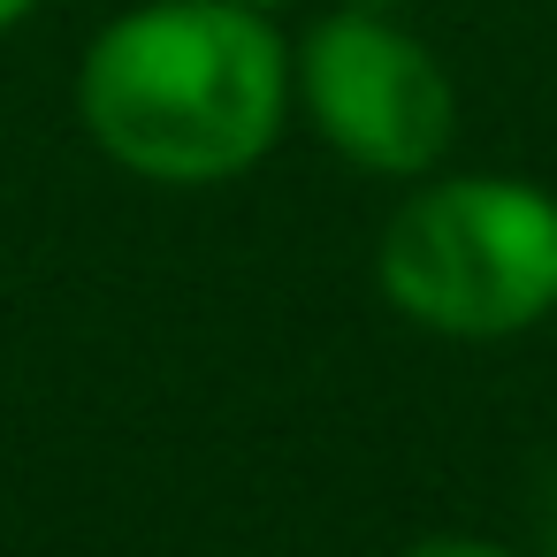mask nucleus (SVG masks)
I'll list each match as a JSON object with an SVG mask.
<instances>
[{"label":"nucleus","mask_w":557,"mask_h":557,"mask_svg":"<svg viewBox=\"0 0 557 557\" xmlns=\"http://www.w3.org/2000/svg\"><path fill=\"white\" fill-rule=\"evenodd\" d=\"M245 9H268V16H283V9H306V0H245Z\"/></svg>","instance_id":"0eeeda50"},{"label":"nucleus","mask_w":557,"mask_h":557,"mask_svg":"<svg viewBox=\"0 0 557 557\" xmlns=\"http://www.w3.org/2000/svg\"><path fill=\"white\" fill-rule=\"evenodd\" d=\"M397 557H519V549H504V542H488V534H428V542H412V549H397Z\"/></svg>","instance_id":"20e7f679"},{"label":"nucleus","mask_w":557,"mask_h":557,"mask_svg":"<svg viewBox=\"0 0 557 557\" xmlns=\"http://www.w3.org/2000/svg\"><path fill=\"white\" fill-rule=\"evenodd\" d=\"M39 9H47V0H0V32H16V24L39 16Z\"/></svg>","instance_id":"39448f33"},{"label":"nucleus","mask_w":557,"mask_h":557,"mask_svg":"<svg viewBox=\"0 0 557 557\" xmlns=\"http://www.w3.org/2000/svg\"><path fill=\"white\" fill-rule=\"evenodd\" d=\"M374 275L428 336H527L557 313V199L527 176H428L389 214Z\"/></svg>","instance_id":"f03ea898"},{"label":"nucleus","mask_w":557,"mask_h":557,"mask_svg":"<svg viewBox=\"0 0 557 557\" xmlns=\"http://www.w3.org/2000/svg\"><path fill=\"white\" fill-rule=\"evenodd\" d=\"M542 542H549V557H557V488H549V519H542Z\"/></svg>","instance_id":"423d86ee"},{"label":"nucleus","mask_w":557,"mask_h":557,"mask_svg":"<svg viewBox=\"0 0 557 557\" xmlns=\"http://www.w3.org/2000/svg\"><path fill=\"white\" fill-rule=\"evenodd\" d=\"M290 100L321 146L367 176H428L458 138V92L428 39L382 9H336L290 47Z\"/></svg>","instance_id":"7ed1b4c3"},{"label":"nucleus","mask_w":557,"mask_h":557,"mask_svg":"<svg viewBox=\"0 0 557 557\" xmlns=\"http://www.w3.org/2000/svg\"><path fill=\"white\" fill-rule=\"evenodd\" d=\"M77 115L146 184H230L290 123V39L245 0H138L92 32Z\"/></svg>","instance_id":"f257e3e1"}]
</instances>
